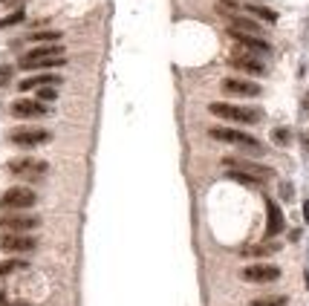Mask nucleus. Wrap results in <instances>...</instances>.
I'll use <instances>...</instances> for the list:
<instances>
[{
	"instance_id": "obj_7",
	"label": "nucleus",
	"mask_w": 309,
	"mask_h": 306,
	"mask_svg": "<svg viewBox=\"0 0 309 306\" xmlns=\"http://www.w3.org/2000/svg\"><path fill=\"white\" fill-rule=\"evenodd\" d=\"M52 58H64V47L61 44H44V47H35L20 58V69H29L32 64H44Z\"/></svg>"
},
{
	"instance_id": "obj_10",
	"label": "nucleus",
	"mask_w": 309,
	"mask_h": 306,
	"mask_svg": "<svg viewBox=\"0 0 309 306\" xmlns=\"http://www.w3.org/2000/svg\"><path fill=\"white\" fill-rule=\"evenodd\" d=\"M243 280H249V283H272L280 277V269L272 266V263H255V266H246L240 272Z\"/></svg>"
},
{
	"instance_id": "obj_21",
	"label": "nucleus",
	"mask_w": 309,
	"mask_h": 306,
	"mask_svg": "<svg viewBox=\"0 0 309 306\" xmlns=\"http://www.w3.org/2000/svg\"><path fill=\"white\" fill-rule=\"evenodd\" d=\"M286 304H289L286 295H272V298H258V301H252L249 306H286Z\"/></svg>"
},
{
	"instance_id": "obj_19",
	"label": "nucleus",
	"mask_w": 309,
	"mask_h": 306,
	"mask_svg": "<svg viewBox=\"0 0 309 306\" xmlns=\"http://www.w3.org/2000/svg\"><path fill=\"white\" fill-rule=\"evenodd\" d=\"M277 249V243H260V246H252V249H243V255H249V257H266V255H275Z\"/></svg>"
},
{
	"instance_id": "obj_4",
	"label": "nucleus",
	"mask_w": 309,
	"mask_h": 306,
	"mask_svg": "<svg viewBox=\"0 0 309 306\" xmlns=\"http://www.w3.org/2000/svg\"><path fill=\"white\" fill-rule=\"evenodd\" d=\"M228 38H234V44H237V50L240 55H255V58H266V55H272V44L269 41H263V38H255V35H240V32H231L228 29Z\"/></svg>"
},
{
	"instance_id": "obj_13",
	"label": "nucleus",
	"mask_w": 309,
	"mask_h": 306,
	"mask_svg": "<svg viewBox=\"0 0 309 306\" xmlns=\"http://www.w3.org/2000/svg\"><path fill=\"white\" fill-rule=\"evenodd\" d=\"M9 170L15 176H32V179H38V176L47 173V162H38V159H12Z\"/></svg>"
},
{
	"instance_id": "obj_12",
	"label": "nucleus",
	"mask_w": 309,
	"mask_h": 306,
	"mask_svg": "<svg viewBox=\"0 0 309 306\" xmlns=\"http://www.w3.org/2000/svg\"><path fill=\"white\" fill-rule=\"evenodd\" d=\"M47 113H50V107L41 102H32V99H17L12 104V116H17V119H41Z\"/></svg>"
},
{
	"instance_id": "obj_9",
	"label": "nucleus",
	"mask_w": 309,
	"mask_h": 306,
	"mask_svg": "<svg viewBox=\"0 0 309 306\" xmlns=\"http://www.w3.org/2000/svg\"><path fill=\"white\" fill-rule=\"evenodd\" d=\"M38 249V240L29 234H0V252H9V255H26Z\"/></svg>"
},
{
	"instance_id": "obj_5",
	"label": "nucleus",
	"mask_w": 309,
	"mask_h": 306,
	"mask_svg": "<svg viewBox=\"0 0 309 306\" xmlns=\"http://www.w3.org/2000/svg\"><path fill=\"white\" fill-rule=\"evenodd\" d=\"M38 203L32 188H9L3 197H0V208L6 211H23V208H32Z\"/></svg>"
},
{
	"instance_id": "obj_24",
	"label": "nucleus",
	"mask_w": 309,
	"mask_h": 306,
	"mask_svg": "<svg viewBox=\"0 0 309 306\" xmlns=\"http://www.w3.org/2000/svg\"><path fill=\"white\" fill-rule=\"evenodd\" d=\"M23 17H26V12H23V9H15L9 17H3V20H0V29H6V26H15V23H20Z\"/></svg>"
},
{
	"instance_id": "obj_29",
	"label": "nucleus",
	"mask_w": 309,
	"mask_h": 306,
	"mask_svg": "<svg viewBox=\"0 0 309 306\" xmlns=\"http://www.w3.org/2000/svg\"><path fill=\"white\" fill-rule=\"evenodd\" d=\"M3 304H6V292L0 289V306H3Z\"/></svg>"
},
{
	"instance_id": "obj_1",
	"label": "nucleus",
	"mask_w": 309,
	"mask_h": 306,
	"mask_svg": "<svg viewBox=\"0 0 309 306\" xmlns=\"http://www.w3.org/2000/svg\"><path fill=\"white\" fill-rule=\"evenodd\" d=\"M208 136L217 139V142H228V145H237V148H243V151L255 153V156H260V153L266 151L263 148V142L255 136H249L246 130H231V127H211L208 130Z\"/></svg>"
},
{
	"instance_id": "obj_3",
	"label": "nucleus",
	"mask_w": 309,
	"mask_h": 306,
	"mask_svg": "<svg viewBox=\"0 0 309 306\" xmlns=\"http://www.w3.org/2000/svg\"><path fill=\"white\" fill-rule=\"evenodd\" d=\"M223 165L228 170L246 173V176H252V179H258V182H266V179H272V176H275V170H272V168L258 165V162H252V159H240V156H225Z\"/></svg>"
},
{
	"instance_id": "obj_23",
	"label": "nucleus",
	"mask_w": 309,
	"mask_h": 306,
	"mask_svg": "<svg viewBox=\"0 0 309 306\" xmlns=\"http://www.w3.org/2000/svg\"><path fill=\"white\" fill-rule=\"evenodd\" d=\"M58 99V87H41L38 90V102L47 104V102H55Z\"/></svg>"
},
{
	"instance_id": "obj_17",
	"label": "nucleus",
	"mask_w": 309,
	"mask_h": 306,
	"mask_svg": "<svg viewBox=\"0 0 309 306\" xmlns=\"http://www.w3.org/2000/svg\"><path fill=\"white\" fill-rule=\"evenodd\" d=\"M231 23H228V29L231 32H240V35H255V38H260L263 35V26H260L255 17H243V15H231L228 17Z\"/></svg>"
},
{
	"instance_id": "obj_2",
	"label": "nucleus",
	"mask_w": 309,
	"mask_h": 306,
	"mask_svg": "<svg viewBox=\"0 0 309 306\" xmlns=\"http://www.w3.org/2000/svg\"><path fill=\"white\" fill-rule=\"evenodd\" d=\"M208 110L217 116V119H225V121H240V124H258L263 119L258 107H237V104H225V102H214L208 104Z\"/></svg>"
},
{
	"instance_id": "obj_11",
	"label": "nucleus",
	"mask_w": 309,
	"mask_h": 306,
	"mask_svg": "<svg viewBox=\"0 0 309 306\" xmlns=\"http://www.w3.org/2000/svg\"><path fill=\"white\" fill-rule=\"evenodd\" d=\"M286 228V220H283V211L275 200H266V240L277 237L280 231Z\"/></svg>"
},
{
	"instance_id": "obj_15",
	"label": "nucleus",
	"mask_w": 309,
	"mask_h": 306,
	"mask_svg": "<svg viewBox=\"0 0 309 306\" xmlns=\"http://www.w3.org/2000/svg\"><path fill=\"white\" fill-rule=\"evenodd\" d=\"M223 93H228V96H260L263 90H260V84H255V81H246V78H225L223 84Z\"/></svg>"
},
{
	"instance_id": "obj_28",
	"label": "nucleus",
	"mask_w": 309,
	"mask_h": 306,
	"mask_svg": "<svg viewBox=\"0 0 309 306\" xmlns=\"http://www.w3.org/2000/svg\"><path fill=\"white\" fill-rule=\"evenodd\" d=\"M301 142H304V148H307V153H309V133H301Z\"/></svg>"
},
{
	"instance_id": "obj_8",
	"label": "nucleus",
	"mask_w": 309,
	"mask_h": 306,
	"mask_svg": "<svg viewBox=\"0 0 309 306\" xmlns=\"http://www.w3.org/2000/svg\"><path fill=\"white\" fill-rule=\"evenodd\" d=\"M38 225L41 220L35 214H3L0 217V228H6V234H26Z\"/></svg>"
},
{
	"instance_id": "obj_14",
	"label": "nucleus",
	"mask_w": 309,
	"mask_h": 306,
	"mask_svg": "<svg viewBox=\"0 0 309 306\" xmlns=\"http://www.w3.org/2000/svg\"><path fill=\"white\" fill-rule=\"evenodd\" d=\"M228 64L234 69H240V72H246V75H266V64H263L260 58H255V55H240V52H234Z\"/></svg>"
},
{
	"instance_id": "obj_22",
	"label": "nucleus",
	"mask_w": 309,
	"mask_h": 306,
	"mask_svg": "<svg viewBox=\"0 0 309 306\" xmlns=\"http://www.w3.org/2000/svg\"><path fill=\"white\" fill-rule=\"evenodd\" d=\"M17 269H26V260H0V277L17 272Z\"/></svg>"
},
{
	"instance_id": "obj_18",
	"label": "nucleus",
	"mask_w": 309,
	"mask_h": 306,
	"mask_svg": "<svg viewBox=\"0 0 309 306\" xmlns=\"http://www.w3.org/2000/svg\"><path fill=\"white\" fill-rule=\"evenodd\" d=\"M246 12H249V15H255V17H260L263 23H277V12H275V9H269V6L249 3V6H246Z\"/></svg>"
},
{
	"instance_id": "obj_16",
	"label": "nucleus",
	"mask_w": 309,
	"mask_h": 306,
	"mask_svg": "<svg viewBox=\"0 0 309 306\" xmlns=\"http://www.w3.org/2000/svg\"><path fill=\"white\" fill-rule=\"evenodd\" d=\"M61 84V75H52V72H38V75H29V78H23L17 90L20 93H29V90H41V87H58Z\"/></svg>"
},
{
	"instance_id": "obj_30",
	"label": "nucleus",
	"mask_w": 309,
	"mask_h": 306,
	"mask_svg": "<svg viewBox=\"0 0 309 306\" xmlns=\"http://www.w3.org/2000/svg\"><path fill=\"white\" fill-rule=\"evenodd\" d=\"M3 3H6V6H9V3H20V0H3Z\"/></svg>"
},
{
	"instance_id": "obj_27",
	"label": "nucleus",
	"mask_w": 309,
	"mask_h": 306,
	"mask_svg": "<svg viewBox=\"0 0 309 306\" xmlns=\"http://www.w3.org/2000/svg\"><path fill=\"white\" fill-rule=\"evenodd\" d=\"M12 81V67H0V87H6Z\"/></svg>"
},
{
	"instance_id": "obj_26",
	"label": "nucleus",
	"mask_w": 309,
	"mask_h": 306,
	"mask_svg": "<svg viewBox=\"0 0 309 306\" xmlns=\"http://www.w3.org/2000/svg\"><path fill=\"white\" fill-rule=\"evenodd\" d=\"M272 139H275L277 145H289V139H292V136H289V130H286V127H277L275 133H272Z\"/></svg>"
},
{
	"instance_id": "obj_25",
	"label": "nucleus",
	"mask_w": 309,
	"mask_h": 306,
	"mask_svg": "<svg viewBox=\"0 0 309 306\" xmlns=\"http://www.w3.org/2000/svg\"><path fill=\"white\" fill-rule=\"evenodd\" d=\"M228 179H234V182H243V185H252V188L263 185V182H258V179H252V176H246V173H237V170H228Z\"/></svg>"
},
{
	"instance_id": "obj_20",
	"label": "nucleus",
	"mask_w": 309,
	"mask_h": 306,
	"mask_svg": "<svg viewBox=\"0 0 309 306\" xmlns=\"http://www.w3.org/2000/svg\"><path fill=\"white\" fill-rule=\"evenodd\" d=\"M29 41L32 44H61V32H32L29 35Z\"/></svg>"
},
{
	"instance_id": "obj_6",
	"label": "nucleus",
	"mask_w": 309,
	"mask_h": 306,
	"mask_svg": "<svg viewBox=\"0 0 309 306\" xmlns=\"http://www.w3.org/2000/svg\"><path fill=\"white\" fill-rule=\"evenodd\" d=\"M52 139L50 130H41V127H20V130H12L9 133V142L17 145V148H38V145H47Z\"/></svg>"
}]
</instances>
